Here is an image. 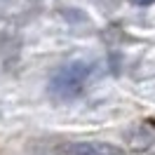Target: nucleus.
Returning <instances> with one entry per match:
<instances>
[{
	"label": "nucleus",
	"instance_id": "3",
	"mask_svg": "<svg viewBox=\"0 0 155 155\" xmlns=\"http://www.w3.org/2000/svg\"><path fill=\"white\" fill-rule=\"evenodd\" d=\"M132 2H136V5H150L153 0H132Z\"/></svg>",
	"mask_w": 155,
	"mask_h": 155
},
{
	"label": "nucleus",
	"instance_id": "1",
	"mask_svg": "<svg viewBox=\"0 0 155 155\" xmlns=\"http://www.w3.org/2000/svg\"><path fill=\"white\" fill-rule=\"evenodd\" d=\"M92 71H94V66L87 64V61H71L64 68H59L57 73H54V78L49 80V92L57 99L78 97L85 89Z\"/></svg>",
	"mask_w": 155,
	"mask_h": 155
},
{
	"label": "nucleus",
	"instance_id": "2",
	"mask_svg": "<svg viewBox=\"0 0 155 155\" xmlns=\"http://www.w3.org/2000/svg\"><path fill=\"white\" fill-rule=\"evenodd\" d=\"M66 155H122V148H117L106 141H78L61 148Z\"/></svg>",
	"mask_w": 155,
	"mask_h": 155
}]
</instances>
